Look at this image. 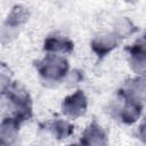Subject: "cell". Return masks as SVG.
<instances>
[{
  "mask_svg": "<svg viewBox=\"0 0 146 146\" xmlns=\"http://www.w3.org/2000/svg\"><path fill=\"white\" fill-rule=\"evenodd\" d=\"M67 62L58 55H48L42 62L39 63L38 70L40 74L47 80H59L65 76L67 72Z\"/></svg>",
  "mask_w": 146,
  "mask_h": 146,
  "instance_id": "cell-1",
  "label": "cell"
},
{
  "mask_svg": "<svg viewBox=\"0 0 146 146\" xmlns=\"http://www.w3.org/2000/svg\"><path fill=\"white\" fill-rule=\"evenodd\" d=\"M62 108H63V113L66 116L73 119L81 116L87 108V98L81 90H78L73 95L66 97Z\"/></svg>",
  "mask_w": 146,
  "mask_h": 146,
  "instance_id": "cell-2",
  "label": "cell"
},
{
  "mask_svg": "<svg viewBox=\"0 0 146 146\" xmlns=\"http://www.w3.org/2000/svg\"><path fill=\"white\" fill-rule=\"evenodd\" d=\"M105 140L106 136L103 129L96 123H92L84 130L81 138V144L82 146H103Z\"/></svg>",
  "mask_w": 146,
  "mask_h": 146,
  "instance_id": "cell-3",
  "label": "cell"
},
{
  "mask_svg": "<svg viewBox=\"0 0 146 146\" xmlns=\"http://www.w3.org/2000/svg\"><path fill=\"white\" fill-rule=\"evenodd\" d=\"M116 43H117L116 34H102L92 40L91 47L98 56H105L107 52H110L112 49L115 48Z\"/></svg>",
  "mask_w": 146,
  "mask_h": 146,
  "instance_id": "cell-4",
  "label": "cell"
},
{
  "mask_svg": "<svg viewBox=\"0 0 146 146\" xmlns=\"http://www.w3.org/2000/svg\"><path fill=\"white\" fill-rule=\"evenodd\" d=\"M73 48L71 41L65 38L59 36H50L44 42V49L50 52H68Z\"/></svg>",
  "mask_w": 146,
  "mask_h": 146,
  "instance_id": "cell-5",
  "label": "cell"
},
{
  "mask_svg": "<svg viewBox=\"0 0 146 146\" xmlns=\"http://www.w3.org/2000/svg\"><path fill=\"white\" fill-rule=\"evenodd\" d=\"M127 96H128V100H133L137 103L146 99V79L139 78L135 80L129 86Z\"/></svg>",
  "mask_w": 146,
  "mask_h": 146,
  "instance_id": "cell-6",
  "label": "cell"
},
{
  "mask_svg": "<svg viewBox=\"0 0 146 146\" xmlns=\"http://www.w3.org/2000/svg\"><path fill=\"white\" fill-rule=\"evenodd\" d=\"M140 115L139 103L128 100V103L121 110V117L125 123H133Z\"/></svg>",
  "mask_w": 146,
  "mask_h": 146,
  "instance_id": "cell-7",
  "label": "cell"
},
{
  "mask_svg": "<svg viewBox=\"0 0 146 146\" xmlns=\"http://www.w3.org/2000/svg\"><path fill=\"white\" fill-rule=\"evenodd\" d=\"M26 18H27V11L25 10V8H22V7L17 6V7H15L13 9L10 15L8 16L7 25H8V27L9 26L15 27V26L22 24Z\"/></svg>",
  "mask_w": 146,
  "mask_h": 146,
  "instance_id": "cell-8",
  "label": "cell"
},
{
  "mask_svg": "<svg viewBox=\"0 0 146 146\" xmlns=\"http://www.w3.org/2000/svg\"><path fill=\"white\" fill-rule=\"evenodd\" d=\"M51 131L57 138H65L72 132V125L66 121H56L51 125Z\"/></svg>",
  "mask_w": 146,
  "mask_h": 146,
  "instance_id": "cell-9",
  "label": "cell"
},
{
  "mask_svg": "<svg viewBox=\"0 0 146 146\" xmlns=\"http://www.w3.org/2000/svg\"><path fill=\"white\" fill-rule=\"evenodd\" d=\"M117 32H116V36L117 35H125V34H130L133 31V26L131 25V23L128 19H122L117 27H116Z\"/></svg>",
  "mask_w": 146,
  "mask_h": 146,
  "instance_id": "cell-10",
  "label": "cell"
},
{
  "mask_svg": "<svg viewBox=\"0 0 146 146\" xmlns=\"http://www.w3.org/2000/svg\"><path fill=\"white\" fill-rule=\"evenodd\" d=\"M138 135L140 137V139L146 143V120L143 122V124L139 127V131H138Z\"/></svg>",
  "mask_w": 146,
  "mask_h": 146,
  "instance_id": "cell-11",
  "label": "cell"
}]
</instances>
